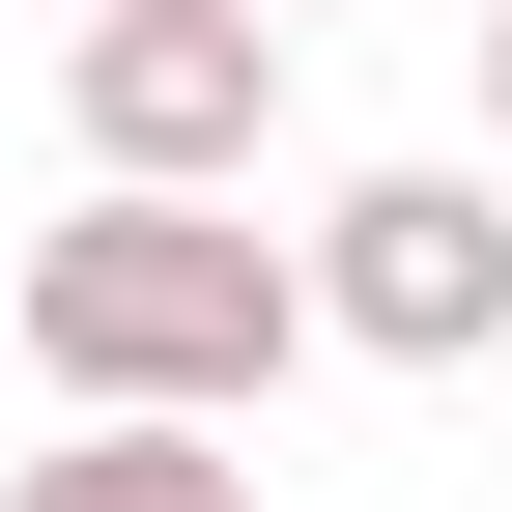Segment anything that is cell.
<instances>
[{
	"mask_svg": "<svg viewBox=\"0 0 512 512\" xmlns=\"http://www.w3.org/2000/svg\"><path fill=\"white\" fill-rule=\"evenodd\" d=\"M484 143H512V0H484Z\"/></svg>",
	"mask_w": 512,
	"mask_h": 512,
	"instance_id": "5b68a950",
	"label": "cell"
},
{
	"mask_svg": "<svg viewBox=\"0 0 512 512\" xmlns=\"http://www.w3.org/2000/svg\"><path fill=\"white\" fill-rule=\"evenodd\" d=\"M313 342H370V370H484V342H512V200H484V171H370V200L313 228Z\"/></svg>",
	"mask_w": 512,
	"mask_h": 512,
	"instance_id": "3957f363",
	"label": "cell"
},
{
	"mask_svg": "<svg viewBox=\"0 0 512 512\" xmlns=\"http://www.w3.org/2000/svg\"><path fill=\"white\" fill-rule=\"evenodd\" d=\"M57 114H86V171H143V200H228V171L285 143V0H57Z\"/></svg>",
	"mask_w": 512,
	"mask_h": 512,
	"instance_id": "7a4b0ae2",
	"label": "cell"
},
{
	"mask_svg": "<svg viewBox=\"0 0 512 512\" xmlns=\"http://www.w3.org/2000/svg\"><path fill=\"white\" fill-rule=\"evenodd\" d=\"M285 29H313V0H285Z\"/></svg>",
	"mask_w": 512,
	"mask_h": 512,
	"instance_id": "8992f818",
	"label": "cell"
},
{
	"mask_svg": "<svg viewBox=\"0 0 512 512\" xmlns=\"http://www.w3.org/2000/svg\"><path fill=\"white\" fill-rule=\"evenodd\" d=\"M0 342H29L86 427H256V399L313 370V256L228 228V200L86 171V228H29V285H0Z\"/></svg>",
	"mask_w": 512,
	"mask_h": 512,
	"instance_id": "6da1fadb",
	"label": "cell"
},
{
	"mask_svg": "<svg viewBox=\"0 0 512 512\" xmlns=\"http://www.w3.org/2000/svg\"><path fill=\"white\" fill-rule=\"evenodd\" d=\"M0 512H256L228 427H57V456H0Z\"/></svg>",
	"mask_w": 512,
	"mask_h": 512,
	"instance_id": "277c9868",
	"label": "cell"
}]
</instances>
